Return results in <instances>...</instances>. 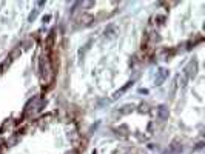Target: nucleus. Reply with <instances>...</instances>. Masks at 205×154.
Here are the masks:
<instances>
[{
    "label": "nucleus",
    "mask_w": 205,
    "mask_h": 154,
    "mask_svg": "<svg viewBox=\"0 0 205 154\" xmlns=\"http://www.w3.org/2000/svg\"><path fill=\"white\" fill-rule=\"evenodd\" d=\"M157 114H159V117H161V119H166V117H168V110H166L164 105H162V106H159V110H157Z\"/></svg>",
    "instance_id": "f257e3e1"
}]
</instances>
